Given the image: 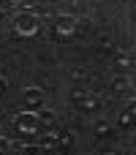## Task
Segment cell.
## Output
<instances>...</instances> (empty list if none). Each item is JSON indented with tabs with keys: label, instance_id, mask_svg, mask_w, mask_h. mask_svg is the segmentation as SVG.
Segmentation results:
<instances>
[{
	"label": "cell",
	"instance_id": "cell-1",
	"mask_svg": "<svg viewBox=\"0 0 136 155\" xmlns=\"http://www.w3.org/2000/svg\"><path fill=\"white\" fill-rule=\"evenodd\" d=\"M38 30H41V19H38V14L33 11V8H19L16 11V16H14V33L16 35H22V38H33V35H38Z\"/></svg>",
	"mask_w": 136,
	"mask_h": 155
},
{
	"label": "cell",
	"instance_id": "cell-2",
	"mask_svg": "<svg viewBox=\"0 0 136 155\" xmlns=\"http://www.w3.org/2000/svg\"><path fill=\"white\" fill-rule=\"evenodd\" d=\"M14 128H16L19 134H25V136H33V134H38V131H41L38 117H35V112H33V109L19 112V114L14 117Z\"/></svg>",
	"mask_w": 136,
	"mask_h": 155
},
{
	"label": "cell",
	"instance_id": "cell-3",
	"mask_svg": "<svg viewBox=\"0 0 136 155\" xmlns=\"http://www.w3.org/2000/svg\"><path fill=\"white\" fill-rule=\"evenodd\" d=\"M76 25H79V19H76L74 14H60V16L55 19V30H57L60 35H71V33L76 30Z\"/></svg>",
	"mask_w": 136,
	"mask_h": 155
},
{
	"label": "cell",
	"instance_id": "cell-4",
	"mask_svg": "<svg viewBox=\"0 0 136 155\" xmlns=\"http://www.w3.org/2000/svg\"><path fill=\"white\" fill-rule=\"evenodd\" d=\"M22 98H25V104L27 106H44V101H46V93L41 90V87H25V93H22Z\"/></svg>",
	"mask_w": 136,
	"mask_h": 155
},
{
	"label": "cell",
	"instance_id": "cell-5",
	"mask_svg": "<svg viewBox=\"0 0 136 155\" xmlns=\"http://www.w3.org/2000/svg\"><path fill=\"white\" fill-rule=\"evenodd\" d=\"M35 117H38V125H41V128H52V125H55V112L46 109V106H41V109L35 112Z\"/></svg>",
	"mask_w": 136,
	"mask_h": 155
},
{
	"label": "cell",
	"instance_id": "cell-6",
	"mask_svg": "<svg viewBox=\"0 0 136 155\" xmlns=\"http://www.w3.org/2000/svg\"><path fill=\"white\" fill-rule=\"evenodd\" d=\"M55 144H57V134H49V131H46V134L41 136V142H38V147H41V150H52Z\"/></svg>",
	"mask_w": 136,
	"mask_h": 155
},
{
	"label": "cell",
	"instance_id": "cell-7",
	"mask_svg": "<svg viewBox=\"0 0 136 155\" xmlns=\"http://www.w3.org/2000/svg\"><path fill=\"white\" fill-rule=\"evenodd\" d=\"M22 155H44V150L38 147V144H25V147H19Z\"/></svg>",
	"mask_w": 136,
	"mask_h": 155
},
{
	"label": "cell",
	"instance_id": "cell-8",
	"mask_svg": "<svg viewBox=\"0 0 136 155\" xmlns=\"http://www.w3.org/2000/svg\"><path fill=\"white\" fill-rule=\"evenodd\" d=\"M120 120H123V125H134V104L128 106V112H123Z\"/></svg>",
	"mask_w": 136,
	"mask_h": 155
},
{
	"label": "cell",
	"instance_id": "cell-9",
	"mask_svg": "<svg viewBox=\"0 0 136 155\" xmlns=\"http://www.w3.org/2000/svg\"><path fill=\"white\" fill-rule=\"evenodd\" d=\"M8 150H11V139L8 136H0V155L8 153Z\"/></svg>",
	"mask_w": 136,
	"mask_h": 155
},
{
	"label": "cell",
	"instance_id": "cell-10",
	"mask_svg": "<svg viewBox=\"0 0 136 155\" xmlns=\"http://www.w3.org/2000/svg\"><path fill=\"white\" fill-rule=\"evenodd\" d=\"M125 87H128V79H123V76L114 79V90H125Z\"/></svg>",
	"mask_w": 136,
	"mask_h": 155
},
{
	"label": "cell",
	"instance_id": "cell-11",
	"mask_svg": "<svg viewBox=\"0 0 136 155\" xmlns=\"http://www.w3.org/2000/svg\"><path fill=\"white\" fill-rule=\"evenodd\" d=\"M95 134H109V123H95Z\"/></svg>",
	"mask_w": 136,
	"mask_h": 155
},
{
	"label": "cell",
	"instance_id": "cell-12",
	"mask_svg": "<svg viewBox=\"0 0 136 155\" xmlns=\"http://www.w3.org/2000/svg\"><path fill=\"white\" fill-rule=\"evenodd\" d=\"M117 65H123V68H125V65H131V57H125V54H120V57H117Z\"/></svg>",
	"mask_w": 136,
	"mask_h": 155
},
{
	"label": "cell",
	"instance_id": "cell-13",
	"mask_svg": "<svg viewBox=\"0 0 136 155\" xmlns=\"http://www.w3.org/2000/svg\"><path fill=\"white\" fill-rule=\"evenodd\" d=\"M5 87H8V79H5V76H0V93H5Z\"/></svg>",
	"mask_w": 136,
	"mask_h": 155
},
{
	"label": "cell",
	"instance_id": "cell-14",
	"mask_svg": "<svg viewBox=\"0 0 136 155\" xmlns=\"http://www.w3.org/2000/svg\"><path fill=\"white\" fill-rule=\"evenodd\" d=\"M104 155H117V150H106V153H104Z\"/></svg>",
	"mask_w": 136,
	"mask_h": 155
}]
</instances>
